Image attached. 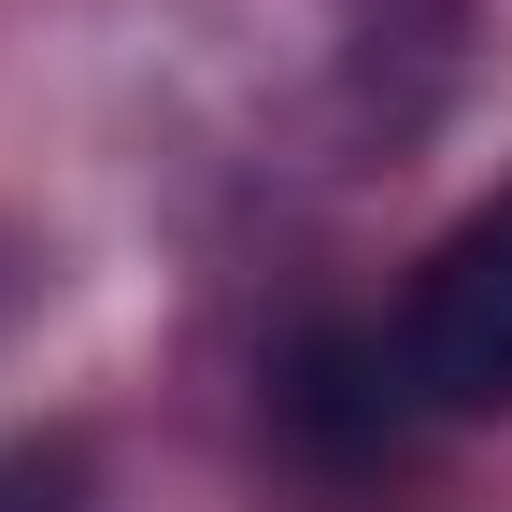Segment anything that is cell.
Returning <instances> with one entry per match:
<instances>
[{
  "mask_svg": "<svg viewBox=\"0 0 512 512\" xmlns=\"http://www.w3.org/2000/svg\"><path fill=\"white\" fill-rule=\"evenodd\" d=\"M0 512H86V456L72 441H0Z\"/></svg>",
  "mask_w": 512,
  "mask_h": 512,
  "instance_id": "7a4b0ae2",
  "label": "cell"
},
{
  "mask_svg": "<svg viewBox=\"0 0 512 512\" xmlns=\"http://www.w3.org/2000/svg\"><path fill=\"white\" fill-rule=\"evenodd\" d=\"M384 384L399 413H512V185L413 256L384 313Z\"/></svg>",
  "mask_w": 512,
  "mask_h": 512,
  "instance_id": "6da1fadb",
  "label": "cell"
}]
</instances>
